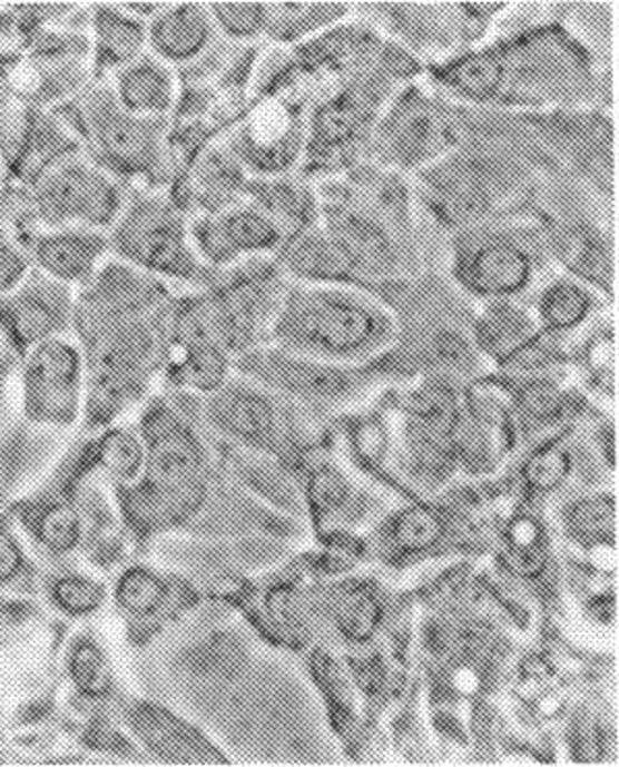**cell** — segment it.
Segmentation results:
<instances>
[{
  "mask_svg": "<svg viewBox=\"0 0 619 767\" xmlns=\"http://www.w3.org/2000/svg\"><path fill=\"white\" fill-rule=\"evenodd\" d=\"M284 330L298 346L325 354H351L375 337L377 317L354 298L315 289L296 298Z\"/></svg>",
  "mask_w": 619,
  "mask_h": 767,
  "instance_id": "1",
  "label": "cell"
},
{
  "mask_svg": "<svg viewBox=\"0 0 619 767\" xmlns=\"http://www.w3.org/2000/svg\"><path fill=\"white\" fill-rule=\"evenodd\" d=\"M330 243L354 269L385 275L396 269V248L375 217L353 207H334L327 214Z\"/></svg>",
  "mask_w": 619,
  "mask_h": 767,
  "instance_id": "2",
  "label": "cell"
},
{
  "mask_svg": "<svg viewBox=\"0 0 619 767\" xmlns=\"http://www.w3.org/2000/svg\"><path fill=\"white\" fill-rule=\"evenodd\" d=\"M460 139L454 118L435 104H406L387 127V144L404 161H428L448 154Z\"/></svg>",
  "mask_w": 619,
  "mask_h": 767,
  "instance_id": "3",
  "label": "cell"
},
{
  "mask_svg": "<svg viewBox=\"0 0 619 767\" xmlns=\"http://www.w3.org/2000/svg\"><path fill=\"white\" fill-rule=\"evenodd\" d=\"M532 260L514 240L493 236L472 246L462 260V279L481 294H512L529 284Z\"/></svg>",
  "mask_w": 619,
  "mask_h": 767,
  "instance_id": "4",
  "label": "cell"
},
{
  "mask_svg": "<svg viewBox=\"0 0 619 767\" xmlns=\"http://www.w3.org/2000/svg\"><path fill=\"white\" fill-rule=\"evenodd\" d=\"M125 248L135 259L151 269L185 274L189 272V257L175 217L160 209H149L134 219L125 230Z\"/></svg>",
  "mask_w": 619,
  "mask_h": 767,
  "instance_id": "5",
  "label": "cell"
},
{
  "mask_svg": "<svg viewBox=\"0 0 619 767\" xmlns=\"http://www.w3.org/2000/svg\"><path fill=\"white\" fill-rule=\"evenodd\" d=\"M278 240L281 232L274 219L255 209H235L202 230V248L214 259L269 250Z\"/></svg>",
  "mask_w": 619,
  "mask_h": 767,
  "instance_id": "6",
  "label": "cell"
},
{
  "mask_svg": "<svg viewBox=\"0 0 619 767\" xmlns=\"http://www.w3.org/2000/svg\"><path fill=\"white\" fill-rule=\"evenodd\" d=\"M46 205L55 216L102 222L112 212V190L88 168H67L52 178Z\"/></svg>",
  "mask_w": 619,
  "mask_h": 767,
  "instance_id": "7",
  "label": "cell"
},
{
  "mask_svg": "<svg viewBox=\"0 0 619 767\" xmlns=\"http://www.w3.org/2000/svg\"><path fill=\"white\" fill-rule=\"evenodd\" d=\"M212 412L222 429L252 443H264L276 431L274 407L252 391L224 393L214 402Z\"/></svg>",
  "mask_w": 619,
  "mask_h": 767,
  "instance_id": "8",
  "label": "cell"
},
{
  "mask_svg": "<svg viewBox=\"0 0 619 767\" xmlns=\"http://www.w3.org/2000/svg\"><path fill=\"white\" fill-rule=\"evenodd\" d=\"M154 43L164 57L183 60L202 52L209 38V23L197 7H175L156 21Z\"/></svg>",
  "mask_w": 619,
  "mask_h": 767,
  "instance_id": "9",
  "label": "cell"
},
{
  "mask_svg": "<svg viewBox=\"0 0 619 767\" xmlns=\"http://www.w3.org/2000/svg\"><path fill=\"white\" fill-rule=\"evenodd\" d=\"M75 375H77V356L71 347L60 346V344L42 347L31 362V400L36 397L40 404L59 400L60 410H65L67 405L62 402L69 400V391L73 390L75 385Z\"/></svg>",
  "mask_w": 619,
  "mask_h": 767,
  "instance_id": "10",
  "label": "cell"
},
{
  "mask_svg": "<svg viewBox=\"0 0 619 767\" xmlns=\"http://www.w3.org/2000/svg\"><path fill=\"white\" fill-rule=\"evenodd\" d=\"M199 465L191 436L175 424L163 422L151 448V468L163 484H177L195 474Z\"/></svg>",
  "mask_w": 619,
  "mask_h": 767,
  "instance_id": "11",
  "label": "cell"
},
{
  "mask_svg": "<svg viewBox=\"0 0 619 767\" xmlns=\"http://www.w3.org/2000/svg\"><path fill=\"white\" fill-rule=\"evenodd\" d=\"M367 116L365 101L353 94H342L336 100L322 106L313 122V139L320 149L332 151L334 147L348 144Z\"/></svg>",
  "mask_w": 619,
  "mask_h": 767,
  "instance_id": "12",
  "label": "cell"
},
{
  "mask_svg": "<svg viewBox=\"0 0 619 767\" xmlns=\"http://www.w3.org/2000/svg\"><path fill=\"white\" fill-rule=\"evenodd\" d=\"M266 375L267 378L281 383L284 390L310 395L334 397L346 387V378L340 375L338 371L288 358H267Z\"/></svg>",
  "mask_w": 619,
  "mask_h": 767,
  "instance_id": "13",
  "label": "cell"
},
{
  "mask_svg": "<svg viewBox=\"0 0 619 767\" xmlns=\"http://www.w3.org/2000/svg\"><path fill=\"white\" fill-rule=\"evenodd\" d=\"M448 83H452L460 94L483 100L493 96L503 79V62L498 55H471L458 60L456 65L445 72Z\"/></svg>",
  "mask_w": 619,
  "mask_h": 767,
  "instance_id": "14",
  "label": "cell"
},
{
  "mask_svg": "<svg viewBox=\"0 0 619 767\" xmlns=\"http://www.w3.org/2000/svg\"><path fill=\"white\" fill-rule=\"evenodd\" d=\"M122 100L137 112H158L170 101V81L156 65H144L122 81Z\"/></svg>",
  "mask_w": 619,
  "mask_h": 767,
  "instance_id": "15",
  "label": "cell"
},
{
  "mask_svg": "<svg viewBox=\"0 0 619 767\" xmlns=\"http://www.w3.org/2000/svg\"><path fill=\"white\" fill-rule=\"evenodd\" d=\"M96 253H98L96 240L65 236V238L48 240L42 246V260L50 272H55L60 277H75L89 269Z\"/></svg>",
  "mask_w": 619,
  "mask_h": 767,
  "instance_id": "16",
  "label": "cell"
},
{
  "mask_svg": "<svg viewBox=\"0 0 619 767\" xmlns=\"http://www.w3.org/2000/svg\"><path fill=\"white\" fill-rule=\"evenodd\" d=\"M589 311V296L587 292L570 284V282H558L547 289L541 303V313L546 318L547 325L556 330H568L582 321Z\"/></svg>",
  "mask_w": 619,
  "mask_h": 767,
  "instance_id": "17",
  "label": "cell"
},
{
  "mask_svg": "<svg viewBox=\"0 0 619 767\" xmlns=\"http://www.w3.org/2000/svg\"><path fill=\"white\" fill-rule=\"evenodd\" d=\"M118 600L127 610L146 614L163 602L164 586L148 571L135 569L120 579Z\"/></svg>",
  "mask_w": 619,
  "mask_h": 767,
  "instance_id": "18",
  "label": "cell"
},
{
  "mask_svg": "<svg viewBox=\"0 0 619 767\" xmlns=\"http://www.w3.org/2000/svg\"><path fill=\"white\" fill-rule=\"evenodd\" d=\"M561 260L576 272H597L607 267V253L595 234L584 230L568 232L561 238Z\"/></svg>",
  "mask_w": 619,
  "mask_h": 767,
  "instance_id": "19",
  "label": "cell"
},
{
  "mask_svg": "<svg viewBox=\"0 0 619 767\" xmlns=\"http://www.w3.org/2000/svg\"><path fill=\"white\" fill-rule=\"evenodd\" d=\"M340 627L353 639H367L380 621L377 602L365 592H354L340 608Z\"/></svg>",
  "mask_w": 619,
  "mask_h": 767,
  "instance_id": "20",
  "label": "cell"
},
{
  "mask_svg": "<svg viewBox=\"0 0 619 767\" xmlns=\"http://www.w3.org/2000/svg\"><path fill=\"white\" fill-rule=\"evenodd\" d=\"M442 534V523L428 509H413L396 523V540L404 549L423 550L435 544Z\"/></svg>",
  "mask_w": 619,
  "mask_h": 767,
  "instance_id": "21",
  "label": "cell"
},
{
  "mask_svg": "<svg viewBox=\"0 0 619 767\" xmlns=\"http://www.w3.org/2000/svg\"><path fill=\"white\" fill-rule=\"evenodd\" d=\"M71 670L75 682L81 687L83 694L100 695L110 685V670L104 662L102 653L89 643H83L75 650Z\"/></svg>",
  "mask_w": 619,
  "mask_h": 767,
  "instance_id": "22",
  "label": "cell"
},
{
  "mask_svg": "<svg viewBox=\"0 0 619 767\" xmlns=\"http://www.w3.org/2000/svg\"><path fill=\"white\" fill-rule=\"evenodd\" d=\"M214 17L220 19L228 33L252 36L262 26H266V7L247 4V2H220L212 7Z\"/></svg>",
  "mask_w": 619,
  "mask_h": 767,
  "instance_id": "23",
  "label": "cell"
},
{
  "mask_svg": "<svg viewBox=\"0 0 619 767\" xmlns=\"http://www.w3.org/2000/svg\"><path fill=\"white\" fill-rule=\"evenodd\" d=\"M40 535L50 549L69 550L79 535V520L71 509L55 507L40 523Z\"/></svg>",
  "mask_w": 619,
  "mask_h": 767,
  "instance_id": "24",
  "label": "cell"
},
{
  "mask_svg": "<svg viewBox=\"0 0 619 767\" xmlns=\"http://www.w3.org/2000/svg\"><path fill=\"white\" fill-rule=\"evenodd\" d=\"M106 141L115 154H118L122 159H129V161H139V159L146 158L149 149L148 132L137 125L125 122V120H117V122L108 125Z\"/></svg>",
  "mask_w": 619,
  "mask_h": 767,
  "instance_id": "25",
  "label": "cell"
},
{
  "mask_svg": "<svg viewBox=\"0 0 619 767\" xmlns=\"http://www.w3.org/2000/svg\"><path fill=\"white\" fill-rule=\"evenodd\" d=\"M102 588L96 581L83 578H69L59 581L55 588V596L62 608L69 612H89L102 602Z\"/></svg>",
  "mask_w": 619,
  "mask_h": 767,
  "instance_id": "26",
  "label": "cell"
},
{
  "mask_svg": "<svg viewBox=\"0 0 619 767\" xmlns=\"http://www.w3.org/2000/svg\"><path fill=\"white\" fill-rule=\"evenodd\" d=\"M568 455L560 449L539 451L527 465V478L537 489H553L568 474Z\"/></svg>",
  "mask_w": 619,
  "mask_h": 767,
  "instance_id": "27",
  "label": "cell"
},
{
  "mask_svg": "<svg viewBox=\"0 0 619 767\" xmlns=\"http://www.w3.org/2000/svg\"><path fill=\"white\" fill-rule=\"evenodd\" d=\"M104 462L120 478H134L141 465V449L131 436L118 433L104 445Z\"/></svg>",
  "mask_w": 619,
  "mask_h": 767,
  "instance_id": "28",
  "label": "cell"
},
{
  "mask_svg": "<svg viewBox=\"0 0 619 767\" xmlns=\"http://www.w3.org/2000/svg\"><path fill=\"white\" fill-rule=\"evenodd\" d=\"M266 205L272 214L288 219H298L307 214V199L301 193V188L291 183H278V185H266Z\"/></svg>",
  "mask_w": 619,
  "mask_h": 767,
  "instance_id": "29",
  "label": "cell"
},
{
  "mask_svg": "<svg viewBox=\"0 0 619 767\" xmlns=\"http://www.w3.org/2000/svg\"><path fill=\"white\" fill-rule=\"evenodd\" d=\"M311 496L315 501V505L322 509H336L342 505L348 496V486L336 472H320L317 476L313 478L311 484Z\"/></svg>",
  "mask_w": 619,
  "mask_h": 767,
  "instance_id": "30",
  "label": "cell"
},
{
  "mask_svg": "<svg viewBox=\"0 0 619 767\" xmlns=\"http://www.w3.org/2000/svg\"><path fill=\"white\" fill-rule=\"evenodd\" d=\"M524 405H527V410H529V414H532V416L547 419V416H551L558 410L560 400H558L556 391L547 387V385H541V387H532V390L527 391Z\"/></svg>",
  "mask_w": 619,
  "mask_h": 767,
  "instance_id": "31",
  "label": "cell"
},
{
  "mask_svg": "<svg viewBox=\"0 0 619 767\" xmlns=\"http://www.w3.org/2000/svg\"><path fill=\"white\" fill-rule=\"evenodd\" d=\"M23 272V263L17 257L16 250L0 238V288H9L16 284Z\"/></svg>",
  "mask_w": 619,
  "mask_h": 767,
  "instance_id": "32",
  "label": "cell"
},
{
  "mask_svg": "<svg viewBox=\"0 0 619 767\" xmlns=\"http://www.w3.org/2000/svg\"><path fill=\"white\" fill-rule=\"evenodd\" d=\"M17 569H19V552H17L16 542L4 532H0V581L13 578Z\"/></svg>",
  "mask_w": 619,
  "mask_h": 767,
  "instance_id": "33",
  "label": "cell"
},
{
  "mask_svg": "<svg viewBox=\"0 0 619 767\" xmlns=\"http://www.w3.org/2000/svg\"><path fill=\"white\" fill-rule=\"evenodd\" d=\"M512 540H514V544L520 549V552L534 549V544L539 542V528H537V523L531 520L517 521L514 528H512Z\"/></svg>",
  "mask_w": 619,
  "mask_h": 767,
  "instance_id": "34",
  "label": "cell"
},
{
  "mask_svg": "<svg viewBox=\"0 0 619 767\" xmlns=\"http://www.w3.org/2000/svg\"><path fill=\"white\" fill-rule=\"evenodd\" d=\"M454 685L464 694H472L479 689V675L471 668H460L454 675Z\"/></svg>",
  "mask_w": 619,
  "mask_h": 767,
  "instance_id": "35",
  "label": "cell"
},
{
  "mask_svg": "<svg viewBox=\"0 0 619 767\" xmlns=\"http://www.w3.org/2000/svg\"><path fill=\"white\" fill-rule=\"evenodd\" d=\"M592 561L599 569H613L616 564V552L611 547H599L592 552Z\"/></svg>",
  "mask_w": 619,
  "mask_h": 767,
  "instance_id": "36",
  "label": "cell"
}]
</instances>
